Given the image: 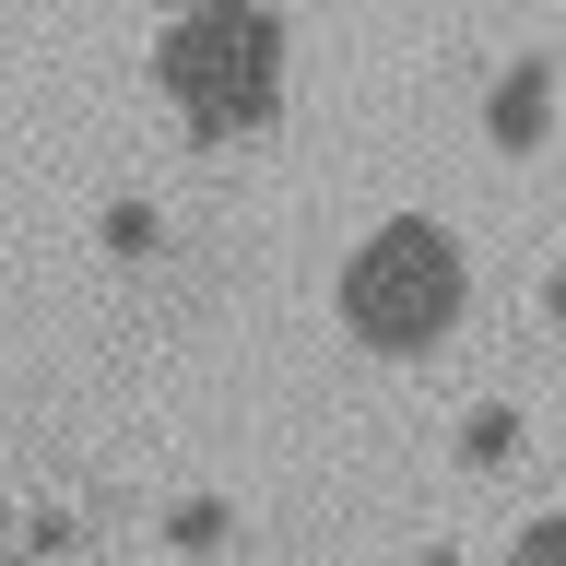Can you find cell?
<instances>
[{"label":"cell","instance_id":"1","mask_svg":"<svg viewBox=\"0 0 566 566\" xmlns=\"http://www.w3.org/2000/svg\"><path fill=\"white\" fill-rule=\"evenodd\" d=\"M154 83L189 118V142H237L283 118V12L272 0H177Z\"/></svg>","mask_w":566,"mask_h":566},{"label":"cell","instance_id":"2","mask_svg":"<svg viewBox=\"0 0 566 566\" xmlns=\"http://www.w3.org/2000/svg\"><path fill=\"white\" fill-rule=\"evenodd\" d=\"M331 295H343V331L366 354H437L460 331V307H472V260H460V237L437 212H389V224L354 237Z\"/></svg>","mask_w":566,"mask_h":566},{"label":"cell","instance_id":"3","mask_svg":"<svg viewBox=\"0 0 566 566\" xmlns=\"http://www.w3.org/2000/svg\"><path fill=\"white\" fill-rule=\"evenodd\" d=\"M484 142H495V154H543V142H555V60L495 71V95H484Z\"/></svg>","mask_w":566,"mask_h":566},{"label":"cell","instance_id":"4","mask_svg":"<svg viewBox=\"0 0 566 566\" xmlns=\"http://www.w3.org/2000/svg\"><path fill=\"white\" fill-rule=\"evenodd\" d=\"M507 449H520V413H507V401H484V413L460 424V460H472V472H495Z\"/></svg>","mask_w":566,"mask_h":566},{"label":"cell","instance_id":"5","mask_svg":"<svg viewBox=\"0 0 566 566\" xmlns=\"http://www.w3.org/2000/svg\"><path fill=\"white\" fill-rule=\"evenodd\" d=\"M166 543H177V555H201V543H224V507H212V495H189V507H166Z\"/></svg>","mask_w":566,"mask_h":566},{"label":"cell","instance_id":"6","mask_svg":"<svg viewBox=\"0 0 566 566\" xmlns=\"http://www.w3.org/2000/svg\"><path fill=\"white\" fill-rule=\"evenodd\" d=\"M507 566H566V520H531L520 543H507Z\"/></svg>","mask_w":566,"mask_h":566},{"label":"cell","instance_id":"7","mask_svg":"<svg viewBox=\"0 0 566 566\" xmlns=\"http://www.w3.org/2000/svg\"><path fill=\"white\" fill-rule=\"evenodd\" d=\"M106 248H118V260H142V248H154V212L118 201V212H106Z\"/></svg>","mask_w":566,"mask_h":566},{"label":"cell","instance_id":"8","mask_svg":"<svg viewBox=\"0 0 566 566\" xmlns=\"http://www.w3.org/2000/svg\"><path fill=\"white\" fill-rule=\"evenodd\" d=\"M413 566H460V555H449V543H424V555H413Z\"/></svg>","mask_w":566,"mask_h":566},{"label":"cell","instance_id":"9","mask_svg":"<svg viewBox=\"0 0 566 566\" xmlns=\"http://www.w3.org/2000/svg\"><path fill=\"white\" fill-rule=\"evenodd\" d=\"M0 566H12V555H0Z\"/></svg>","mask_w":566,"mask_h":566}]
</instances>
